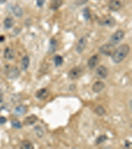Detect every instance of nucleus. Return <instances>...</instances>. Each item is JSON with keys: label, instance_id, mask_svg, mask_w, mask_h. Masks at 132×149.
I'll use <instances>...</instances> for the list:
<instances>
[{"label": "nucleus", "instance_id": "32", "mask_svg": "<svg viewBox=\"0 0 132 149\" xmlns=\"http://www.w3.org/2000/svg\"><path fill=\"white\" fill-rule=\"evenodd\" d=\"M5 40V37L4 36H0V42H3Z\"/></svg>", "mask_w": 132, "mask_h": 149}, {"label": "nucleus", "instance_id": "20", "mask_svg": "<svg viewBox=\"0 0 132 149\" xmlns=\"http://www.w3.org/2000/svg\"><path fill=\"white\" fill-rule=\"evenodd\" d=\"M30 64V58L28 56H25L21 61V69L23 71H26L28 69Z\"/></svg>", "mask_w": 132, "mask_h": 149}, {"label": "nucleus", "instance_id": "10", "mask_svg": "<svg viewBox=\"0 0 132 149\" xmlns=\"http://www.w3.org/2000/svg\"><path fill=\"white\" fill-rule=\"evenodd\" d=\"M108 7L112 11H117L122 8V3L120 0H110Z\"/></svg>", "mask_w": 132, "mask_h": 149}, {"label": "nucleus", "instance_id": "24", "mask_svg": "<svg viewBox=\"0 0 132 149\" xmlns=\"http://www.w3.org/2000/svg\"><path fill=\"white\" fill-rule=\"evenodd\" d=\"M95 112L99 116H102V115H105L106 113V110L104 107L101 105H98L97 107L95 108Z\"/></svg>", "mask_w": 132, "mask_h": 149}, {"label": "nucleus", "instance_id": "17", "mask_svg": "<svg viewBox=\"0 0 132 149\" xmlns=\"http://www.w3.org/2000/svg\"><path fill=\"white\" fill-rule=\"evenodd\" d=\"M19 148L21 149H33L34 146L30 141L28 140L22 141L19 144Z\"/></svg>", "mask_w": 132, "mask_h": 149}, {"label": "nucleus", "instance_id": "1", "mask_svg": "<svg viewBox=\"0 0 132 149\" xmlns=\"http://www.w3.org/2000/svg\"><path fill=\"white\" fill-rule=\"evenodd\" d=\"M130 47L126 44H123L115 49L113 54L112 55V60L115 64H119L122 62L128 56Z\"/></svg>", "mask_w": 132, "mask_h": 149}, {"label": "nucleus", "instance_id": "28", "mask_svg": "<svg viewBox=\"0 0 132 149\" xmlns=\"http://www.w3.org/2000/svg\"><path fill=\"white\" fill-rule=\"evenodd\" d=\"M46 0H37V5L38 8H42L44 6Z\"/></svg>", "mask_w": 132, "mask_h": 149}, {"label": "nucleus", "instance_id": "5", "mask_svg": "<svg viewBox=\"0 0 132 149\" xmlns=\"http://www.w3.org/2000/svg\"><path fill=\"white\" fill-rule=\"evenodd\" d=\"M83 70L80 66H75L72 68L68 73L69 78L71 80H77L82 76Z\"/></svg>", "mask_w": 132, "mask_h": 149}, {"label": "nucleus", "instance_id": "14", "mask_svg": "<svg viewBox=\"0 0 132 149\" xmlns=\"http://www.w3.org/2000/svg\"><path fill=\"white\" fill-rule=\"evenodd\" d=\"M105 84L101 81H97L93 85L92 90L95 93H99L104 90Z\"/></svg>", "mask_w": 132, "mask_h": 149}, {"label": "nucleus", "instance_id": "33", "mask_svg": "<svg viewBox=\"0 0 132 149\" xmlns=\"http://www.w3.org/2000/svg\"><path fill=\"white\" fill-rule=\"evenodd\" d=\"M7 1V0H0V4H3Z\"/></svg>", "mask_w": 132, "mask_h": 149}, {"label": "nucleus", "instance_id": "7", "mask_svg": "<svg viewBox=\"0 0 132 149\" xmlns=\"http://www.w3.org/2000/svg\"><path fill=\"white\" fill-rule=\"evenodd\" d=\"M96 75L98 78L105 79L109 75V71L104 66H99L96 70Z\"/></svg>", "mask_w": 132, "mask_h": 149}, {"label": "nucleus", "instance_id": "25", "mask_svg": "<svg viewBox=\"0 0 132 149\" xmlns=\"http://www.w3.org/2000/svg\"><path fill=\"white\" fill-rule=\"evenodd\" d=\"M34 131L35 133L39 138H41L42 136L44 135V130H43L42 128L39 125H37L34 129Z\"/></svg>", "mask_w": 132, "mask_h": 149}, {"label": "nucleus", "instance_id": "2", "mask_svg": "<svg viewBox=\"0 0 132 149\" xmlns=\"http://www.w3.org/2000/svg\"><path fill=\"white\" fill-rule=\"evenodd\" d=\"M125 33L123 30H117L112 34L109 39V43L112 45H117L124 38Z\"/></svg>", "mask_w": 132, "mask_h": 149}, {"label": "nucleus", "instance_id": "26", "mask_svg": "<svg viewBox=\"0 0 132 149\" xmlns=\"http://www.w3.org/2000/svg\"><path fill=\"white\" fill-rule=\"evenodd\" d=\"M108 139V136L106 135H105V134H102V135H100L98 136V137L97 138L95 141V143L96 145H100V144H102L106 141Z\"/></svg>", "mask_w": 132, "mask_h": 149}, {"label": "nucleus", "instance_id": "18", "mask_svg": "<svg viewBox=\"0 0 132 149\" xmlns=\"http://www.w3.org/2000/svg\"><path fill=\"white\" fill-rule=\"evenodd\" d=\"M64 0H52L51 4H50V8L52 10H57L63 4Z\"/></svg>", "mask_w": 132, "mask_h": 149}, {"label": "nucleus", "instance_id": "3", "mask_svg": "<svg viewBox=\"0 0 132 149\" xmlns=\"http://www.w3.org/2000/svg\"><path fill=\"white\" fill-rule=\"evenodd\" d=\"M98 23L101 26H106L109 27H112L116 25V21L111 15L103 16L98 21Z\"/></svg>", "mask_w": 132, "mask_h": 149}, {"label": "nucleus", "instance_id": "22", "mask_svg": "<svg viewBox=\"0 0 132 149\" xmlns=\"http://www.w3.org/2000/svg\"><path fill=\"white\" fill-rule=\"evenodd\" d=\"M54 62L56 67H59L62 65L64 62L63 57L60 55H56L54 58Z\"/></svg>", "mask_w": 132, "mask_h": 149}, {"label": "nucleus", "instance_id": "30", "mask_svg": "<svg viewBox=\"0 0 132 149\" xmlns=\"http://www.w3.org/2000/svg\"><path fill=\"white\" fill-rule=\"evenodd\" d=\"M7 122V119L5 117L1 116L0 117V124L3 125L5 124Z\"/></svg>", "mask_w": 132, "mask_h": 149}, {"label": "nucleus", "instance_id": "19", "mask_svg": "<svg viewBox=\"0 0 132 149\" xmlns=\"http://www.w3.org/2000/svg\"><path fill=\"white\" fill-rule=\"evenodd\" d=\"M3 25L5 28L7 29H11L14 25L13 19L11 17H7L4 19Z\"/></svg>", "mask_w": 132, "mask_h": 149}, {"label": "nucleus", "instance_id": "29", "mask_svg": "<svg viewBox=\"0 0 132 149\" xmlns=\"http://www.w3.org/2000/svg\"><path fill=\"white\" fill-rule=\"evenodd\" d=\"M87 1H88V0H76V3L78 5H79V6L85 4L87 3Z\"/></svg>", "mask_w": 132, "mask_h": 149}, {"label": "nucleus", "instance_id": "12", "mask_svg": "<svg viewBox=\"0 0 132 149\" xmlns=\"http://www.w3.org/2000/svg\"><path fill=\"white\" fill-rule=\"evenodd\" d=\"M38 120V117L35 115H31L30 116L25 117L23 120V124L25 126H30L34 125Z\"/></svg>", "mask_w": 132, "mask_h": 149}, {"label": "nucleus", "instance_id": "21", "mask_svg": "<svg viewBox=\"0 0 132 149\" xmlns=\"http://www.w3.org/2000/svg\"><path fill=\"white\" fill-rule=\"evenodd\" d=\"M13 13L16 17H22L23 15V10L18 5H15L13 8Z\"/></svg>", "mask_w": 132, "mask_h": 149}, {"label": "nucleus", "instance_id": "27", "mask_svg": "<svg viewBox=\"0 0 132 149\" xmlns=\"http://www.w3.org/2000/svg\"><path fill=\"white\" fill-rule=\"evenodd\" d=\"M11 125H12V127H13V128L17 129L22 128V124H21V122L17 119L12 120Z\"/></svg>", "mask_w": 132, "mask_h": 149}, {"label": "nucleus", "instance_id": "16", "mask_svg": "<svg viewBox=\"0 0 132 149\" xmlns=\"http://www.w3.org/2000/svg\"><path fill=\"white\" fill-rule=\"evenodd\" d=\"M57 41L56 39H55L54 38H52L50 40V46H49V49L48 52L50 54H53L54 52H56L57 48Z\"/></svg>", "mask_w": 132, "mask_h": 149}, {"label": "nucleus", "instance_id": "6", "mask_svg": "<svg viewBox=\"0 0 132 149\" xmlns=\"http://www.w3.org/2000/svg\"><path fill=\"white\" fill-rule=\"evenodd\" d=\"M87 45V39L85 37H81L76 45V51L78 54H81L85 49Z\"/></svg>", "mask_w": 132, "mask_h": 149}, {"label": "nucleus", "instance_id": "15", "mask_svg": "<svg viewBox=\"0 0 132 149\" xmlns=\"http://www.w3.org/2000/svg\"><path fill=\"white\" fill-rule=\"evenodd\" d=\"M3 56L6 60H8V61H11V60H13L15 57V51L11 49L9 47H7L4 50V54Z\"/></svg>", "mask_w": 132, "mask_h": 149}, {"label": "nucleus", "instance_id": "8", "mask_svg": "<svg viewBox=\"0 0 132 149\" xmlns=\"http://www.w3.org/2000/svg\"><path fill=\"white\" fill-rule=\"evenodd\" d=\"M20 74H21V72L17 67L13 66L9 70L8 73V78L9 79V80H16V79L18 78L19 76H20Z\"/></svg>", "mask_w": 132, "mask_h": 149}, {"label": "nucleus", "instance_id": "31", "mask_svg": "<svg viewBox=\"0 0 132 149\" xmlns=\"http://www.w3.org/2000/svg\"><path fill=\"white\" fill-rule=\"evenodd\" d=\"M126 143L125 144V146H126V148H129V146H131V143H129V142L128 141H126Z\"/></svg>", "mask_w": 132, "mask_h": 149}, {"label": "nucleus", "instance_id": "9", "mask_svg": "<svg viewBox=\"0 0 132 149\" xmlns=\"http://www.w3.org/2000/svg\"><path fill=\"white\" fill-rule=\"evenodd\" d=\"M49 91L46 88H41L37 91L35 93V97L39 100H46L48 97Z\"/></svg>", "mask_w": 132, "mask_h": 149}, {"label": "nucleus", "instance_id": "4", "mask_svg": "<svg viewBox=\"0 0 132 149\" xmlns=\"http://www.w3.org/2000/svg\"><path fill=\"white\" fill-rule=\"evenodd\" d=\"M116 48H115L114 45H112L110 43H108V44H104L102 45L101 47L99 48V52L103 55L107 56H111L113 54Z\"/></svg>", "mask_w": 132, "mask_h": 149}, {"label": "nucleus", "instance_id": "23", "mask_svg": "<svg viewBox=\"0 0 132 149\" xmlns=\"http://www.w3.org/2000/svg\"><path fill=\"white\" fill-rule=\"evenodd\" d=\"M82 14L83 18L85 21H88L91 19V11L89 8H85L83 9Z\"/></svg>", "mask_w": 132, "mask_h": 149}, {"label": "nucleus", "instance_id": "11", "mask_svg": "<svg viewBox=\"0 0 132 149\" xmlns=\"http://www.w3.org/2000/svg\"><path fill=\"white\" fill-rule=\"evenodd\" d=\"M98 62H99V56L98 54H95L90 57V58L87 61L88 67L91 70L94 69L96 66L98 65Z\"/></svg>", "mask_w": 132, "mask_h": 149}, {"label": "nucleus", "instance_id": "13", "mask_svg": "<svg viewBox=\"0 0 132 149\" xmlns=\"http://www.w3.org/2000/svg\"><path fill=\"white\" fill-rule=\"evenodd\" d=\"M27 106L24 105H20L15 107L13 113L15 115H17V116H21V115H23L24 114H25L26 111H27Z\"/></svg>", "mask_w": 132, "mask_h": 149}]
</instances>
